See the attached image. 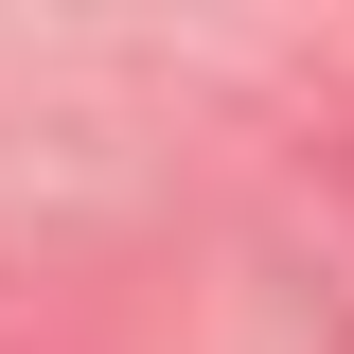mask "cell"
I'll list each match as a JSON object with an SVG mask.
<instances>
[]
</instances>
